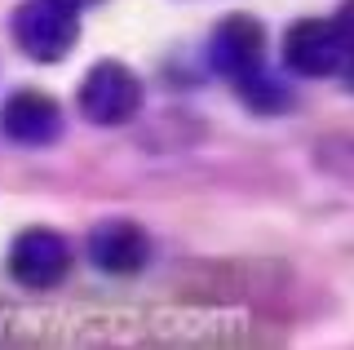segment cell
<instances>
[{
    "mask_svg": "<svg viewBox=\"0 0 354 350\" xmlns=\"http://www.w3.org/2000/svg\"><path fill=\"white\" fill-rule=\"evenodd\" d=\"M0 129L18 147H49L62 133V107L44 89H18L0 107Z\"/></svg>",
    "mask_w": 354,
    "mask_h": 350,
    "instance_id": "obj_6",
    "label": "cell"
},
{
    "mask_svg": "<svg viewBox=\"0 0 354 350\" xmlns=\"http://www.w3.org/2000/svg\"><path fill=\"white\" fill-rule=\"evenodd\" d=\"M138 107H142V80L124 62L102 58L88 67L80 84V111L93 125H124V120L138 116Z\"/></svg>",
    "mask_w": 354,
    "mask_h": 350,
    "instance_id": "obj_2",
    "label": "cell"
},
{
    "mask_svg": "<svg viewBox=\"0 0 354 350\" xmlns=\"http://www.w3.org/2000/svg\"><path fill=\"white\" fill-rule=\"evenodd\" d=\"M337 31H341V40H346V58H354V0H341V9H337Z\"/></svg>",
    "mask_w": 354,
    "mask_h": 350,
    "instance_id": "obj_9",
    "label": "cell"
},
{
    "mask_svg": "<svg viewBox=\"0 0 354 350\" xmlns=\"http://www.w3.org/2000/svg\"><path fill=\"white\" fill-rule=\"evenodd\" d=\"M283 62L297 75H341L346 67V40L332 18H301L283 36Z\"/></svg>",
    "mask_w": 354,
    "mask_h": 350,
    "instance_id": "obj_4",
    "label": "cell"
},
{
    "mask_svg": "<svg viewBox=\"0 0 354 350\" xmlns=\"http://www.w3.org/2000/svg\"><path fill=\"white\" fill-rule=\"evenodd\" d=\"M14 40L36 62L66 58L80 40V5H71V0H22L14 14Z\"/></svg>",
    "mask_w": 354,
    "mask_h": 350,
    "instance_id": "obj_1",
    "label": "cell"
},
{
    "mask_svg": "<svg viewBox=\"0 0 354 350\" xmlns=\"http://www.w3.org/2000/svg\"><path fill=\"white\" fill-rule=\"evenodd\" d=\"M71 5H80V9H88V5H102V0H71Z\"/></svg>",
    "mask_w": 354,
    "mask_h": 350,
    "instance_id": "obj_11",
    "label": "cell"
},
{
    "mask_svg": "<svg viewBox=\"0 0 354 350\" xmlns=\"http://www.w3.org/2000/svg\"><path fill=\"white\" fill-rule=\"evenodd\" d=\"M88 257L106 275H138L151 257V239L129 217H106L88 231Z\"/></svg>",
    "mask_w": 354,
    "mask_h": 350,
    "instance_id": "obj_7",
    "label": "cell"
},
{
    "mask_svg": "<svg viewBox=\"0 0 354 350\" xmlns=\"http://www.w3.org/2000/svg\"><path fill=\"white\" fill-rule=\"evenodd\" d=\"M341 75H346V84L354 89V58H346V67H341Z\"/></svg>",
    "mask_w": 354,
    "mask_h": 350,
    "instance_id": "obj_10",
    "label": "cell"
},
{
    "mask_svg": "<svg viewBox=\"0 0 354 350\" xmlns=\"http://www.w3.org/2000/svg\"><path fill=\"white\" fill-rule=\"evenodd\" d=\"M235 84H239V93L248 98L257 111H266V116H270V111H283V107H288V89H283L279 80H270V75H266V67L252 71V75H243V80H235Z\"/></svg>",
    "mask_w": 354,
    "mask_h": 350,
    "instance_id": "obj_8",
    "label": "cell"
},
{
    "mask_svg": "<svg viewBox=\"0 0 354 350\" xmlns=\"http://www.w3.org/2000/svg\"><path fill=\"white\" fill-rule=\"evenodd\" d=\"M71 270V248L49 226H27L9 248V275L22 288H58Z\"/></svg>",
    "mask_w": 354,
    "mask_h": 350,
    "instance_id": "obj_3",
    "label": "cell"
},
{
    "mask_svg": "<svg viewBox=\"0 0 354 350\" xmlns=\"http://www.w3.org/2000/svg\"><path fill=\"white\" fill-rule=\"evenodd\" d=\"M208 62L230 75V80H243V75L261 71L266 62V27L252 14H230L213 27V40H208Z\"/></svg>",
    "mask_w": 354,
    "mask_h": 350,
    "instance_id": "obj_5",
    "label": "cell"
}]
</instances>
